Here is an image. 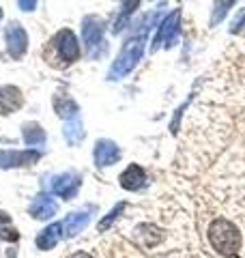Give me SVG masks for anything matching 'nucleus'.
Instances as JSON below:
<instances>
[{
	"label": "nucleus",
	"instance_id": "obj_6",
	"mask_svg": "<svg viewBox=\"0 0 245 258\" xmlns=\"http://www.w3.org/2000/svg\"><path fill=\"white\" fill-rule=\"evenodd\" d=\"M178 22H181V11L170 13L168 18L161 22L159 32H157V37H155V45H153V50H157L159 43L172 45V43L176 41V35H178Z\"/></svg>",
	"mask_w": 245,
	"mask_h": 258
},
{
	"label": "nucleus",
	"instance_id": "obj_9",
	"mask_svg": "<svg viewBox=\"0 0 245 258\" xmlns=\"http://www.w3.org/2000/svg\"><path fill=\"white\" fill-rule=\"evenodd\" d=\"M24 106V95L18 86H0V114H11Z\"/></svg>",
	"mask_w": 245,
	"mask_h": 258
},
{
	"label": "nucleus",
	"instance_id": "obj_21",
	"mask_svg": "<svg viewBox=\"0 0 245 258\" xmlns=\"http://www.w3.org/2000/svg\"><path fill=\"white\" fill-rule=\"evenodd\" d=\"M9 222H11V217L0 211V237L7 239V241H18L20 239L18 230H15V228H7V224H9Z\"/></svg>",
	"mask_w": 245,
	"mask_h": 258
},
{
	"label": "nucleus",
	"instance_id": "obj_23",
	"mask_svg": "<svg viewBox=\"0 0 245 258\" xmlns=\"http://www.w3.org/2000/svg\"><path fill=\"white\" fill-rule=\"evenodd\" d=\"M18 5H20V9L26 11V13L37 9V0H18Z\"/></svg>",
	"mask_w": 245,
	"mask_h": 258
},
{
	"label": "nucleus",
	"instance_id": "obj_18",
	"mask_svg": "<svg viewBox=\"0 0 245 258\" xmlns=\"http://www.w3.org/2000/svg\"><path fill=\"white\" fill-rule=\"evenodd\" d=\"M54 108H56V114H58L60 118H65V120L78 116V103L73 99H69V97H56Z\"/></svg>",
	"mask_w": 245,
	"mask_h": 258
},
{
	"label": "nucleus",
	"instance_id": "obj_14",
	"mask_svg": "<svg viewBox=\"0 0 245 258\" xmlns=\"http://www.w3.org/2000/svg\"><path fill=\"white\" fill-rule=\"evenodd\" d=\"M88 220H91V215H88L86 211H78V213H71L67 220H65L63 224V230H65V235L67 237H76L78 232H82L86 228V224Z\"/></svg>",
	"mask_w": 245,
	"mask_h": 258
},
{
	"label": "nucleus",
	"instance_id": "obj_20",
	"mask_svg": "<svg viewBox=\"0 0 245 258\" xmlns=\"http://www.w3.org/2000/svg\"><path fill=\"white\" fill-rule=\"evenodd\" d=\"M234 3H236V0H215V5H213V15H211V24H217L219 20H224L226 13L232 9Z\"/></svg>",
	"mask_w": 245,
	"mask_h": 258
},
{
	"label": "nucleus",
	"instance_id": "obj_17",
	"mask_svg": "<svg viewBox=\"0 0 245 258\" xmlns=\"http://www.w3.org/2000/svg\"><path fill=\"white\" fill-rule=\"evenodd\" d=\"M138 5H140V0H122V5H120V13H118V18L116 22H114V32H120L122 28H125V24L129 22V18L134 15V11L138 9Z\"/></svg>",
	"mask_w": 245,
	"mask_h": 258
},
{
	"label": "nucleus",
	"instance_id": "obj_15",
	"mask_svg": "<svg viewBox=\"0 0 245 258\" xmlns=\"http://www.w3.org/2000/svg\"><path fill=\"white\" fill-rule=\"evenodd\" d=\"M63 235V224H50L47 228L37 237V247L39 249H52Z\"/></svg>",
	"mask_w": 245,
	"mask_h": 258
},
{
	"label": "nucleus",
	"instance_id": "obj_7",
	"mask_svg": "<svg viewBox=\"0 0 245 258\" xmlns=\"http://www.w3.org/2000/svg\"><path fill=\"white\" fill-rule=\"evenodd\" d=\"M101 37H103V22L99 18H95V15L84 18V22H82V39H84L88 50L93 52L101 43Z\"/></svg>",
	"mask_w": 245,
	"mask_h": 258
},
{
	"label": "nucleus",
	"instance_id": "obj_2",
	"mask_svg": "<svg viewBox=\"0 0 245 258\" xmlns=\"http://www.w3.org/2000/svg\"><path fill=\"white\" fill-rule=\"evenodd\" d=\"M144 43H146V32H142V35H138V37H132L122 45L120 54L116 56V60H114L112 69H110V80H120L122 76H127L129 71L136 67L138 60L142 58Z\"/></svg>",
	"mask_w": 245,
	"mask_h": 258
},
{
	"label": "nucleus",
	"instance_id": "obj_4",
	"mask_svg": "<svg viewBox=\"0 0 245 258\" xmlns=\"http://www.w3.org/2000/svg\"><path fill=\"white\" fill-rule=\"evenodd\" d=\"M52 43H54L56 50H58L60 58L67 62V64L80 58V41H78V37L73 35L69 28H63L58 35L52 39Z\"/></svg>",
	"mask_w": 245,
	"mask_h": 258
},
{
	"label": "nucleus",
	"instance_id": "obj_25",
	"mask_svg": "<svg viewBox=\"0 0 245 258\" xmlns=\"http://www.w3.org/2000/svg\"><path fill=\"white\" fill-rule=\"evenodd\" d=\"M0 18H3V9H0Z\"/></svg>",
	"mask_w": 245,
	"mask_h": 258
},
{
	"label": "nucleus",
	"instance_id": "obj_16",
	"mask_svg": "<svg viewBox=\"0 0 245 258\" xmlns=\"http://www.w3.org/2000/svg\"><path fill=\"white\" fill-rule=\"evenodd\" d=\"M22 138L28 147H37V144L45 142V132H43V127L37 123H26L22 127Z\"/></svg>",
	"mask_w": 245,
	"mask_h": 258
},
{
	"label": "nucleus",
	"instance_id": "obj_10",
	"mask_svg": "<svg viewBox=\"0 0 245 258\" xmlns=\"http://www.w3.org/2000/svg\"><path fill=\"white\" fill-rule=\"evenodd\" d=\"M95 164L99 168H105V166H112L116 164L118 157H120V151L118 147L114 144L112 140H99L95 144Z\"/></svg>",
	"mask_w": 245,
	"mask_h": 258
},
{
	"label": "nucleus",
	"instance_id": "obj_5",
	"mask_svg": "<svg viewBox=\"0 0 245 258\" xmlns=\"http://www.w3.org/2000/svg\"><path fill=\"white\" fill-rule=\"evenodd\" d=\"M41 159V153L37 149L26 151H0V168H20L37 164Z\"/></svg>",
	"mask_w": 245,
	"mask_h": 258
},
{
	"label": "nucleus",
	"instance_id": "obj_22",
	"mask_svg": "<svg viewBox=\"0 0 245 258\" xmlns=\"http://www.w3.org/2000/svg\"><path fill=\"white\" fill-rule=\"evenodd\" d=\"M122 211H125V203H118V205H116V207H114V209H112V211H110V213H108V215H105V217H103V220L99 222V230H105V228H108V226H112V222H114V220H116V217H118V215H120Z\"/></svg>",
	"mask_w": 245,
	"mask_h": 258
},
{
	"label": "nucleus",
	"instance_id": "obj_1",
	"mask_svg": "<svg viewBox=\"0 0 245 258\" xmlns=\"http://www.w3.org/2000/svg\"><path fill=\"white\" fill-rule=\"evenodd\" d=\"M209 243L211 247L215 249L219 256H236L241 249V230L236 228V226L230 222V220H224V217H219V220H213L209 226Z\"/></svg>",
	"mask_w": 245,
	"mask_h": 258
},
{
	"label": "nucleus",
	"instance_id": "obj_3",
	"mask_svg": "<svg viewBox=\"0 0 245 258\" xmlns=\"http://www.w3.org/2000/svg\"><path fill=\"white\" fill-rule=\"evenodd\" d=\"M5 43H7V52L13 58H22L28 50V35L18 22H11L5 30Z\"/></svg>",
	"mask_w": 245,
	"mask_h": 258
},
{
	"label": "nucleus",
	"instance_id": "obj_24",
	"mask_svg": "<svg viewBox=\"0 0 245 258\" xmlns=\"http://www.w3.org/2000/svg\"><path fill=\"white\" fill-rule=\"evenodd\" d=\"M67 258H93V256L86 254V252H76V254H71V256H67Z\"/></svg>",
	"mask_w": 245,
	"mask_h": 258
},
{
	"label": "nucleus",
	"instance_id": "obj_11",
	"mask_svg": "<svg viewBox=\"0 0 245 258\" xmlns=\"http://www.w3.org/2000/svg\"><path fill=\"white\" fill-rule=\"evenodd\" d=\"M118 181H120V187H122V189H127V191H138V189H142L144 185H146V172H144L142 166L132 164V166H127V170L120 174Z\"/></svg>",
	"mask_w": 245,
	"mask_h": 258
},
{
	"label": "nucleus",
	"instance_id": "obj_8",
	"mask_svg": "<svg viewBox=\"0 0 245 258\" xmlns=\"http://www.w3.org/2000/svg\"><path fill=\"white\" fill-rule=\"evenodd\" d=\"M80 187V176L73 174V172H65V174H58L56 179L52 181V191L56 196H60L65 200H71L76 196V191Z\"/></svg>",
	"mask_w": 245,
	"mask_h": 258
},
{
	"label": "nucleus",
	"instance_id": "obj_13",
	"mask_svg": "<svg viewBox=\"0 0 245 258\" xmlns=\"http://www.w3.org/2000/svg\"><path fill=\"white\" fill-rule=\"evenodd\" d=\"M161 237H163L161 230L157 228V226H153V224H142V226H138V228H136V241L142 247L157 245L161 241Z\"/></svg>",
	"mask_w": 245,
	"mask_h": 258
},
{
	"label": "nucleus",
	"instance_id": "obj_19",
	"mask_svg": "<svg viewBox=\"0 0 245 258\" xmlns=\"http://www.w3.org/2000/svg\"><path fill=\"white\" fill-rule=\"evenodd\" d=\"M65 138H67L69 144H78L82 138H84V129H82L80 116H73L69 120H65Z\"/></svg>",
	"mask_w": 245,
	"mask_h": 258
},
{
	"label": "nucleus",
	"instance_id": "obj_12",
	"mask_svg": "<svg viewBox=\"0 0 245 258\" xmlns=\"http://www.w3.org/2000/svg\"><path fill=\"white\" fill-rule=\"evenodd\" d=\"M56 213V203L54 198H50L47 194H41L32 200L30 205V215L35 217V220H47V217H52Z\"/></svg>",
	"mask_w": 245,
	"mask_h": 258
}]
</instances>
